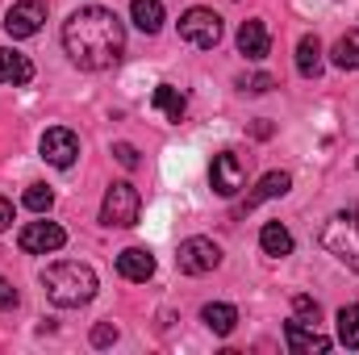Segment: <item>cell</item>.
Wrapping results in <instances>:
<instances>
[{
    "mask_svg": "<svg viewBox=\"0 0 359 355\" xmlns=\"http://www.w3.org/2000/svg\"><path fill=\"white\" fill-rule=\"evenodd\" d=\"M63 51L84 72H109L126 55V25L113 8L84 4L63 21Z\"/></svg>",
    "mask_w": 359,
    "mask_h": 355,
    "instance_id": "1",
    "label": "cell"
},
{
    "mask_svg": "<svg viewBox=\"0 0 359 355\" xmlns=\"http://www.w3.org/2000/svg\"><path fill=\"white\" fill-rule=\"evenodd\" d=\"M42 288L55 305L63 309H80L96 297V272L88 264H76V260H63V264H50L42 272Z\"/></svg>",
    "mask_w": 359,
    "mask_h": 355,
    "instance_id": "2",
    "label": "cell"
},
{
    "mask_svg": "<svg viewBox=\"0 0 359 355\" xmlns=\"http://www.w3.org/2000/svg\"><path fill=\"white\" fill-rule=\"evenodd\" d=\"M322 247H326L339 264H347L351 272H359V205L334 213V217L322 226Z\"/></svg>",
    "mask_w": 359,
    "mask_h": 355,
    "instance_id": "3",
    "label": "cell"
},
{
    "mask_svg": "<svg viewBox=\"0 0 359 355\" xmlns=\"http://www.w3.org/2000/svg\"><path fill=\"white\" fill-rule=\"evenodd\" d=\"M138 209H142V196L130 180H117L109 184L104 201H100V222L104 226H134L138 222Z\"/></svg>",
    "mask_w": 359,
    "mask_h": 355,
    "instance_id": "4",
    "label": "cell"
},
{
    "mask_svg": "<svg viewBox=\"0 0 359 355\" xmlns=\"http://www.w3.org/2000/svg\"><path fill=\"white\" fill-rule=\"evenodd\" d=\"M180 38L196 51H213L222 42V17L213 8H188L180 17Z\"/></svg>",
    "mask_w": 359,
    "mask_h": 355,
    "instance_id": "5",
    "label": "cell"
},
{
    "mask_svg": "<svg viewBox=\"0 0 359 355\" xmlns=\"http://www.w3.org/2000/svg\"><path fill=\"white\" fill-rule=\"evenodd\" d=\"M176 264L184 276H205L222 264V247L213 239H184L176 251Z\"/></svg>",
    "mask_w": 359,
    "mask_h": 355,
    "instance_id": "6",
    "label": "cell"
},
{
    "mask_svg": "<svg viewBox=\"0 0 359 355\" xmlns=\"http://www.w3.org/2000/svg\"><path fill=\"white\" fill-rule=\"evenodd\" d=\"M63 243H67V230L59 222H25L17 234V247L25 255H46V251H59Z\"/></svg>",
    "mask_w": 359,
    "mask_h": 355,
    "instance_id": "7",
    "label": "cell"
},
{
    "mask_svg": "<svg viewBox=\"0 0 359 355\" xmlns=\"http://www.w3.org/2000/svg\"><path fill=\"white\" fill-rule=\"evenodd\" d=\"M209 184L217 196H234L243 184H247V163L234 155V151H217L213 163H209Z\"/></svg>",
    "mask_w": 359,
    "mask_h": 355,
    "instance_id": "8",
    "label": "cell"
},
{
    "mask_svg": "<svg viewBox=\"0 0 359 355\" xmlns=\"http://www.w3.org/2000/svg\"><path fill=\"white\" fill-rule=\"evenodd\" d=\"M46 21V4L42 0H17L8 13H4V34L8 38H34Z\"/></svg>",
    "mask_w": 359,
    "mask_h": 355,
    "instance_id": "9",
    "label": "cell"
},
{
    "mask_svg": "<svg viewBox=\"0 0 359 355\" xmlns=\"http://www.w3.org/2000/svg\"><path fill=\"white\" fill-rule=\"evenodd\" d=\"M38 147H42V159H46L50 168H72L76 155H80V138H76L67 126H50Z\"/></svg>",
    "mask_w": 359,
    "mask_h": 355,
    "instance_id": "10",
    "label": "cell"
},
{
    "mask_svg": "<svg viewBox=\"0 0 359 355\" xmlns=\"http://www.w3.org/2000/svg\"><path fill=\"white\" fill-rule=\"evenodd\" d=\"M284 343L292 355H313V351H330V339L318 335L313 322H301V318H288L284 322Z\"/></svg>",
    "mask_w": 359,
    "mask_h": 355,
    "instance_id": "11",
    "label": "cell"
},
{
    "mask_svg": "<svg viewBox=\"0 0 359 355\" xmlns=\"http://www.w3.org/2000/svg\"><path fill=\"white\" fill-rule=\"evenodd\" d=\"M117 272H121L126 280H134V284H147V280L155 276V255H151L147 247H126V251L117 255Z\"/></svg>",
    "mask_w": 359,
    "mask_h": 355,
    "instance_id": "12",
    "label": "cell"
},
{
    "mask_svg": "<svg viewBox=\"0 0 359 355\" xmlns=\"http://www.w3.org/2000/svg\"><path fill=\"white\" fill-rule=\"evenodd\" d=\"M292 188V176L288 172H268V176L255 184V192H247V201L238 205V213H251V209H259L264 201H271V196H284Z\"/></svg>",
    "mask_w": 359,
    "mask_h": 355,
    "instance_id": "13",
    "label": "cell"
},
{
    "mask_svg": "<svg viewBox=\"0 0 359 355\" xmlns=\"http://www.w3.org/2000/svg\"><path fill=\"white\" fill-rule=\"evenodd\" d=\"M271 51V34H268V25L264 21H243L238 25V55H247V59H264Z\"/></svg>",
    "mask_w": 359,
    "mask_h": 355,
    "instance_id": "14",
    "label": "cell"
},
{
    "mask_svg": "<svg viewBox=\"0 0 359 355\" xmlns=\"http://www.w3.org/2000/svg\"><path fill=\"white\" fill-rule=\"evenodd\" d=\"M34 80V63L21 55V51H13V46H0V84H13V88H21V84H29Z\"/></svg>",
    "mask_w": 359,
    "mask_h": 355,
    "instance_id": "15",
    "label": "cell"
},
{
    "mask_svg": "<svg viewBox=\"0 0 359 355\" xmlns=\"http://www.w3.org/2000/svg\"><path fill=\"white\" fill-rule=\"evenodd\" d=\"M297 72H301L305 80H318V76H322V38H318V34H305V38L297 42Z\"/></svg>",
    "mask_w": 359,
    "mask_h": 355,
    "instance_id": "16",
    "label": "cell"
},
{
    "mask_svg": "<svg viewBox=\"0 0 359 355\" xmlns=\"http://www.w3.org/2000/svg\"><path fill=\"white\" fill-rule=\"evenodd\" d=\"M201 322H205L213 335H230V330L238 326V309L226 305V301H209V305L201 309Z\"/></svg>",
    "mask_w": 359,
    "mask_h": 355,
    "instance_id": "17",
    "label": "cell"
},
{
    "mask_svg": "<svg viewBox=\"0 0 359 355\" xmlns=\"http://www.w3.org/2000/svg\"><path fill=\"white\" fill-rule=\"evenodd\" d=\"M151 105H155L168 121H184V113H188V96L180 88H172V84H159L155 96H151Z\"/></svg>",
    "mask_w": 359,
    "mask_h": 355,
    "instance_id": "18",
    "label": "cell"
},
{
    "mask_svg": "<svg viewBox=\"0 0 359 355\" xmlns=\"http://www.w3.org/2000/svg\"><path fill=\"white\" fill-rule=\"evenodd\" d=\"M259 247H264V255H271V260H284V255H292V234H288V226L268 222V226L259 230Z\"/></svg>",
    "mask_w": 359,
    "mask_h": 355,
    "instance_id": "19",
    "label": "cell"
},
{
    "mask_svg": "<svg viewBox=\"0 0 359 355\" xmlns=\"http://www.w3.org/2000/svg\"><path fill=\"white\" fill-rule=\"evenodd\" d=\"M130 17L142 34H159L163 29V4L159 0H134L130 4Z\"/></svg>",
    "mask_w": 359,
    "mask_h": 355,
    "instance_id": "20",
    "label": "cell"
},
{
    "mask_svg": "<svg viewBox=\"0 0 359 355\" xmlns=\"http://www.w3.org/2000/svg\"><path fill=\"white\" fill-rule=\"evenodd\" d=\"M330 59H334V67H343V72H359V29H347V34L334 42Z\"/></svg>",
    "mask_w": 359,
    "mask_h": 355,
    "instance_id": "21",
    "label": "cell"
},
{
    "mask_svg": "<svg viewBox=\"0 0 359 355\" xmlns=\"http://www.w3.org/2000/svg\"><path fill=\"white\" fill-rule=\"evenodd\" d=\"M339 343L359 351V305H343L339 309Z\"/></svg>",
    "mask_w": 359,
    "mask_h": 355,
    "instance_id": "22",
    "label": "cell"
},
{
    "mask_svg": "<svg viewBox=\"0 0 359 355\" xmlns=\"http://www.w3.org/2000/svg\"><path fill=\"white\" fill-rule=\"evenodd\" d=\"M21 201H25V209H29V213H46V209L55 205V192H50V184H29Z\"/></svg>",
    "mask_w": 359,
    "mask_h": 355,
    "instance_id": "23",
    "label": "cell"
},
{
    "mask_svg": "<svg viewBox=\"0 0 359 355\" xmlns=\"http://www.w3.org/2000/svg\"><path fill=\"white\" fill-rule=\"evenodd\" d=\"M292 318H301V322H313V326H318V318H322V305H318L313 297L297 293V297H292Z\"/></svg>",
    "mask_w": 359,
    "mask_h": 355,
    "instance_id": "24",
    "label": "cell"
},
{
    "mask_svg": "<svg viewBox=\"0 0 359 355\" xmlns=\"http://www.w3.org/2000/svg\"><path fill=\"white\" fill-rule=\"evenodd\" d=\"M113 159H117L121 168H130V172L138 168V151H134L130 142H113Z\"/></svg>",
    "mask_w": 359,
    "mask_h": 355,
    "instance_id": "25",
    "label": "cell"
},
{
    "mask_svg": "<svg viewBox=\"0 0 359 355\" xmlns=\"http://www.w3.org/2000/svg\"><path fill=\"white\" fill-rule=\"evenodd\" d=\"M109 343H117V326H113V322H100V326L92 330V347H109Z\"/></svg>",
    "mask_w": 359,
    "mask_h": 355,
    "instance_id": "26",
    "label": "cell"
},
{
    "mask_svg": "<svg viewBox=\"0 0 359 355\" xmlns=\"http://www.w3.org/2000/svg\"><path fill=\"white\" fill-rule=\"evenodd\" d=\"M243 88H247V92H255V96H259V92L276 88V80H271V76H251V80H243Z\"/></svg>",
    "mask_w": 359,
    "mask_h": 355,
    "instance_id": "27",
    "label": "cell"
},
{
    "mask_svg": "<svg viewBox=\"0 0 359 355\" xmlns=\"http://www.w3.org/2000/svg\"><path fill=\"white\" fill-rule=\"evenodd\" d=\"M13 305H17V288L0 276V309H13Z\"/></svg>",
    "mask_w": 359,
    "mask_h": 355,
    "instance_id": "28",
    "label": "cell"
},
{
    "mask_svg": "<svg viewBox=\"0 0 359 355\" xmlns=\"http://www.w3.org/2000/svg\"><path fill=\"white\" fill-rule=\"evenodd\" d=\"M8 226H13V201H8V196H0V234H4Z\"/></svg>",
    "mask_w": 359,
    "mask_h": 355,
    "instance_id": "29",
    "label": "cell"
}]
</instances>
